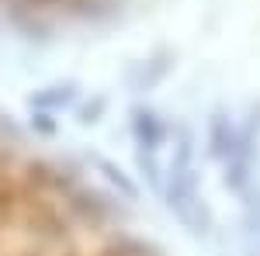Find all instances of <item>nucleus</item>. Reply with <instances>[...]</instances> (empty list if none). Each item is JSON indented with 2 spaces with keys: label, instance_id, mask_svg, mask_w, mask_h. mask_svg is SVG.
Instances as JSON below:
<instances>
[{
  "label": "nucleus",
  "instance_id": "nucleus-1",
  "mask_svg": "<svg viewBox=\"0 0 260 256\" xmlns=\"http://www.w3.org/2000/svg\"><path fill=\"white\" fill-rule=\"evenodd\" d=\"M0 256H142L77 184L0 138Z\"/></svg>",
  "mask_w": 260,
  "mask_h": 256
}]
</instances>
